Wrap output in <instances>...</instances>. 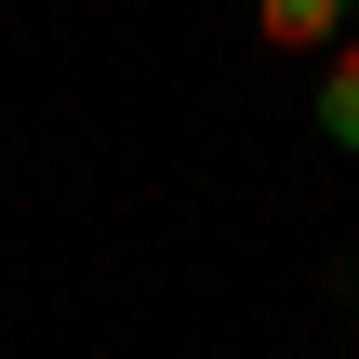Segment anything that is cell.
<instances>
[{"label": "cell", "instance_id": "2", "mask_svg": "<svg viewBox=\"0 0 359 359\" xmlns=\"http://www.w3.org/2000/svg\"><path fill=\"white\" fill-rule=\"evenodd\" d=\"M320 147H333V160H359V27L320 53Z\"/></svg>", "mask_w": 359, "mask_h": 359}, {"label": "cell", "instance_id": "1", "mask_svg": "<svg viewBox=\"0 0 359 359\" xmlns=\"http://www.w3.org/2000/svg\"><path fill=\"white\" fill-rule=\"evenodd\" d=\"M346 27H359V0H253V40L266 53H333Z\"/></svg>", "mask_w": 359, "mask_h": 359}]
</instances>
